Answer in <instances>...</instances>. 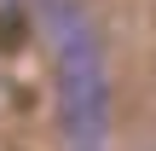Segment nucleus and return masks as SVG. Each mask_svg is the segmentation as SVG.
I'll return each instance as SVG.
<instances>
[{"label": "nucleus", "mask_w": 156, "mask_h": 151, "mask_svg": "<svg viewBox=\"0 0 156 151\" xmlns=\"http://www.w3.org/2000/svg\"><path fill=\"white\" fill-rule=\"evenodd\" d=\"M58 105L69 151H104L110 76H104V41L87 17H64L58 29Z\"/></svg>", "instance_id": "nucleus-1"}, {"label": "nucleus", "mask_w": 156, "mask_h": 151, "mask_svg": "<svg viewBox=\"0 0 156 151\" xmlns=\"http://www.w3.org/2000/svg\"><path fill=\"white\" fill-rule=\"evenodd\" d=\"M29 35V17H23V0H0V52H12L17 41Z\"/></svg>", "instance_id": "nucleus-2"}]
</instances>
